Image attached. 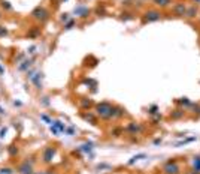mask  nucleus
Here are the masks:
<instances>
[{
    "instance_id": "obj_2",
    "label": "nucleus",
    "mask_w": 200,
    "mask_h": 174,
    "mask_svg": "<svg viewBox=\"0 0 200 174\" xmlns=\"http://www.w3.org/2000/svg\"><path fill=\"white\" fill-rule=\"evenodd\" d=\"M164 173L166 174H178L179 173V167L176 165L175 162H167L166 165H164Z\"/></svg>"
},
{
    "instance_id": "obj_5",
    "label": "nucleus",
    "mask_w": 200,
    "mask_h": 174,
    "mask_svg": "<svg viewBox=\"0 0 200 174\" xmlns=\"http://www.w3.org/2000/svg\"><path fill=\"white\" fill-rule=\"evenodd\" d=\"M194 170L200 173V158H194Z\"/></svg>"
},
{
    "instance_id": "obj_3",
    "label": "nucleus",
    "mask_w": 200,
    "mask_h": 174,
    "mask_svg": "<svg viewBox=\"0 0 200 174\" xmlns=\"http://www.w3.org/2000/svg\"><path fill=\"white\" fill-rule=\"evenodd\" d=\"M160 18V14L158 12H148L146 17H145V21H156Z\"/></svg>"
},
{
    "instance_id": "obj_7",
    "label": "nucleus",
    "mask_w": 200,
    "mask_h": 174,
    "mask_svg": "<svg viewBox=\"0 0 200 174\" xmlns=\"http://www.w3.org/2000/svg\"><path fill=\"white\" fill-rule=\"evenodd\" d=\"M157 3H158V5H161V6H164V5H167V3H169V2H170V0H156Z\"/></svg>"
},
{
    "instance_id": "obj_8",
    "label": "nucleus",
    "mask_w": 200,
    "mask_h": 174,
    "mask_svg": "<svg viewBox=\"0 0 200 174\" xmlns=\"http://www.w3.org/2000/svg\"><path fill=\"white\" fill-rule=\"evenodd\" d=\"M3 35H6V29L0 26V36H3Z\"/></svg>"
},
{
    "instance_id": "obj_1",
    "label": "nucleus",
    "mask_w": 200,
    "mask_h": 174,
    "mask_svg": "<svg viewBox=\"0 0 200 174\" xmlns=\"http://www.w3.org/2000/svg\"><path fill=\"white\" fill-rule=\"evenodd\" d=\"M111 111H112V107L108 102H103V104L97 105V113H99L100 116L111 117Z\"/></svg>"
},
{
    "instance_id": "obj_6",
    "label": "nucleus",
    "mask_w": 200,
    "mask_h": 174,
    "mask_svg": "<svg viewBox=\"0 0 200 174\" xmlns=\"http://www.w3.org/2000/svg\"><path fill=\"white\" fill-rule=\"evenodd\" d=\"M142 158H145V155H137V156H133V158L129 161V164L132 165V164H134L136 161H139V159H142Z\"/></svg>"
},
{
    "instance_id": "obj_4",
    "label": "nucleus",
    "mask_w": 200,
    "mask_h": 174,
    "mask_svg": "<svg viewBox=\"0 0 200 174\" xmlns=\"http://www.w3.org/2000/svg\"><path fill=\"white\" fill-rule=\"evenodd\" d=\"M52 156H54V149H48V150L45 152V155H44V161L45 162H49Z\"/></svg>"
},
{
    "instance_id": "obj_9",
    "label": "nucleus",
    "mask_w": 200,
    "mask_h": 174,
    "mask_svg": "<svg viewBox=\"0 0 200 174\" xmlns=\"http://www.w3.org/2000/svg\"><path fill=\"white\" fill-rule=\"evenodd\" d=\"M34 174H39V173H34Z\"/></svg>"
}]
</instances>
